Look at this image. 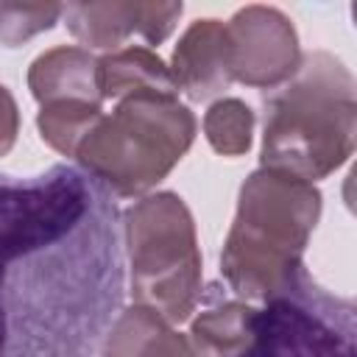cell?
Wrapping results in <instances>:
<instances>
[{
    "label": "cell",
    "instance_id": "cell-11",
    "mask_svg": "<svg viewBox=\"0 0 357 357\" xmlns=\"http://www.w3.org/2000/svg\"><path fill=\"white\" fill-rule=\"evenodd\" d=\"M28 89L39 106L59 100L103 103L98 89V56L75 45L50 47L31 61Z\"/></svg>",
    "mask_w": 357,
    "mask_h": 357
},
{
    "label": "cell",
    "instance_id": "cell-2",
    "mask_svg": "<svg viewBox=\"0 0 357 357\" xmlns=\"http://www.w3.org/2000/svg\"><path fill=\"white\" fill-rule=\"evenodd\" d=\"M357 95L349 67L326 53H301L296 73L262 98L259 167L315 184L354 153Z\"/></svg>",
    "mask_w": 357,
    "mask_h": 357
},
{
    "label": "cell",
    "instance_id": "cell-5",
    "mask_svg": "<svg viewBox=\"0 0 357 357\" xmlns=\"http://www.w3.org/2000/svg\"><path fill=\"white\" fill-rule=\"evenodd\" d=\"M128 293L134 304L170 324L187 321L201 301V248L190 206L178 192L137 198L120 215Z\"/></svg>",
    "mask_w": 357,
    "mask_h": 357
},
{
    "label": "cell",
    "instance_id": "cell-14",
    "mask_svg": "<svg viewBox=\"0 0 357 357\" xmlns=\"http://www.w3.org/2000/svg\"><path fill=\"white\" fill-rule=\"evenodd\" d=\"M103 117V103H86V100H59L45 103L36 112V128L39 137L61 156H75L84 137L92 131V126Z\"/></svg>",
    "mask_w": 357,
    "mask_h": 357
},
{
    "label": "cell",
    "instance_id": "cell-10",
    "mask_svg": "<svg viewBox=\"0 0 357 357\" xmlns=\"http://www.w3.org/2000/svg\"><path fill=\"white\" fill-rule=\"evenodd\" d=\"M98 357H212L190 332H178L159 312L131 304L109 324Z\"/></svg>",
    "mask_w": 357,
    "mask_h": 357
},
{
    "label": "cell",
    "instance_id": "cell-12",
    "mask_svg": "<svg viewBox=\"0 0 357 357\" xmlns=\"http://www.w3.org/2000/svg\"><path fill=\"white\" fill-rule=\"evenodd\" d=\"M98 89L103 103L123 100L131 95H176L178 89L170 78L167 64L151 47L128 45L98 59Z\"/></svg>",
    "mask_w": 357,
    "mask_h": 357
},
{
    "label": "cell",
    "instance_id": "cell-13",
    "mask_svg": "<svg viewBox=\"0 0 357 357\" xmlns=\"http://www.w3.org/2000/svg\"><path fill=\"white\" fill-rule=\"evenodd\" d=\"M257 307L243 298H226L220 284H212L209 293H201L195 315H190V335L212 357H237L254 332Z\"/></svg>",
    "mask_w": 357,
    "mask_h": 357
},
{
    "label": "cell",
    "instance_id": "cell-17",
    "mask_svg": "<svg viewBox=\"0 0 357 357\" xmlns=\"http://www.w3.org/2000/svg\"><path fill=\"white\" fill-rule=\"evenodd\" d=\"M20 134V109L6 84H0V156H6Z\"/></svg>",
    "mask_w": 357,
    "mask_h": 357
},
{
    "label": "cell",
    "instance_id": "cell-4",
    "mask_svg": "<svg viewBox=\"0 0 357 357\" xmlns=\"http://www.w3.org/2000/svg\"><path fill=\"white\" fill-rule=\"evenodd\" d=\"M195 131V114L176 95H131L103 112L73 159L112 198L137 201L170 176Z\"/></svg>",
    "mask_w": 357,
    "mask_h": 357
},
{
    "label": "cell",
    "instance_id": "cell-3",
    "mask_svg": "<svg viewBox=\"0 0 357 357\" xmlns=\"http://www.w3.org/2000/svg\"><path fill=\"white\" fill-rule=\"evenodd\" d=\"M321 218V190L287 173L257 167L237 192L234 220L220 251V276L243 301H268L310 271L307 243Z\"/></svg>",
    "mask_w": 357,
    "mask_h": 357
},
{
    "label": "cell",
    "instance_id": "cell-8",
    "mask_svg": "<svg viewBox=\"0 0 357 357\" xmlns=\"http://www.w3.org/2000/svg\"><path fill=\"white\" fill-rule=\"evenodd\" d=\"M184 6L181 3H70L64 6V25L67 31L86 47V50H120L131 36H142L148 45H162Z\"/></svg>",
    "mask_w": 357,
    "mask_h": 357
},
{
    "label": "cell",
    "instance_id": "cell-15",
    "mask_svg": "<svg viewBox=\"0 0 357 357\" xmlns=\"http://www.w3.org/2000/svg\"><path fill=\"white\" fill-rule=\"evenodd\" d=\"M254 112L240 98H218L204 114V137L223 156H243L254 142Z\"/></svg>",
    "mask_w": 357,
    "mask_h": 357
},
{
    "label": "cell",
    "instance_id": "cell-7",
    "mask_svg": "<svg viewBox=\"0 0 357 357\" xmlns=\"http://www.w3.org/2000/svg\"><path fill=\"white\" fill-rule=\"evenodd\" d=\"M231 81L273 89L284 84L298 61V33L293 20L276 6H243L226 22Z\"/></svg>",
    "mask_w": 357,
    "mask_h": 357
},
{
    "label": "cell",
    "instance_id": "cell-1",
    "mask_svg": "<svg viewBox=\"0 0 357 357\" xmlns=\"http://www.w3.org/2000/svg\"><path fill=\"white\" fill-rule=\"evenodd\" d=\"M123 279L117 206L95 178L0 173V357H92Z\"/></svg>",
    "mask_w": 357,
    "mask_h": 357
},
{
    "label": "cell",
    "instance_id": "cell-9",
    "mask_svg": "<svg viewBox=\"0 0 357 357\" xmlns=\"http://www.w3.org/2000/svg\"><path fill=\"white\" fill-rule=\"evenodd\" d=\"M170 78L178 92L190 100H212L223 95L234 81L229 70V39L226 22L204 17L187 25L170 56Z\"/></svg>",
    "mask_w": 357,
    "mask_h": 357
},
{
    "label": "cell",
    "instance_id": "cell-6",
    "mask_svg": "<svg viewBox=\"0 0 357 357\" xmlns=\"http://www.w3.org/2000/svg\"><path fill=\"white\" fill-rule=\"evenodd\" d=\"M237 357H357L354 304L307 273L257 307L251 340Z\"/></svg>",
    "mask_w": 357,
    "mask_h": 357
},
{
    "label": "cell",
    "instance_id": "cell-16",
    "mask_svg": "<svg viewBox=\"0 0 357 357\" xmlns=\"http://www.w3.org/2000/svg\"><path fill=\"white\" fill-rule=\"evenodd\" d=\"M61 14V3H0V45L17 47L42 31H50Z\"/></svg>",
    "mask_w": 357,
    "mask_h": 357
}]
</instances>
